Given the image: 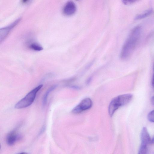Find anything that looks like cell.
<instances>
[{"label":"cell","instance_id":"5bb4252c","mask_svg":"<svg viewBox=\"0 0 154 154\" xmlns=\"http://www.w3.org/2000/svg\"><path fill=\"white\" fill-rule=\"evenodd\" d=\"M137 1L136 0H123L122 2L125 5H129L134 3Z\"/></svg>","mask_w":154,"mask_h":154},{"label":"cell","instance_id":"2e32d148","mask_svg":"<svg viewBox=\"0 0 154 154\" xmlns=\"http://www.w3.org/2000/svg\"><path fill=\"white\" fill-rule=\"evenodd\" d=\"M91 80V77H90L89 78L87 81V84L89 83L90 82Z\"/></svg>","mask_w":154,"mask_h":154},{"label":"cell","instance_id":"277c9868","mask_svg":"<svg viewBox=\"0 0 154 154\" xmlns=\"http://www.w3.org/2000/svg\"><path fill=\"white\" fill-rule=\"evenodd\" d=\"M92 105V102L90 98H85L72 109V112L75 114L81 113L90 109Z\"/></svg>","mask_w":154,"mask_h":154},{"label":"cell","instance_id":"7c38bea8","mask_svg":"<svg viewBox=\"0 0 154 154\" xmlns=\"http://www.w3.org/2000/svg\"><path fill=\"white\" fill-rule=\"evenodd\" d=\"M29 48L35 51H40L43 49L41 45L36 42H33L31 43L29 46Z\"/></svg>","mask_w":154,"mask_h":154},{"label":"cell","instance_id":"ba28073f","mask_svg":"<svg viewBox=\"0 0 154 154\" xmlns=\"http://www.w3.org/2000/svg\"><path fill=\"white\" fill-rule=\"evenodd\" d=\"M141 143L148 145L150 144L151 139L146 128H143L140 135Z\"/></svg>","mask_w":154,"mask_h":154},{"label":"cell","instance_id":"52a82bcc","mask_svg":"<svg viewBox=\"0 0 154 154\" xmlns=\"http://www.w3.org/2000/svg\"><path fill=\"white\" fill-rule=\"evenodd\" d=\"M18 134L15 131L9 132L6 137V141L9 145H12L18 140L19 138Z\"/></svg>","mask_w":154,"mask_h":154},{"label":"cell","instance_id":"3957f363","mask_svg":"<svg viewBox=\"0 0 154 154\" xmlns=\"http://www.w3.org/2000/svg\"><path fill=\"white\" fill-rule=\"evenodd\" d=\"M42 87V85H40L31 90L15 104V108L17 109H22L31 105L35 99L38 92Z\"/></svg>","mask_w":154,"mask_h":154},{"label":"cell","instance_id":"e0dca14e","mask_svg":"<svg viewBox=\"0 0 154 154\" xmlns=\"http://www.w3.org/2000/svg\"><path fill=\"white\" fill-rule=\"evenodd\" d=\"M154 143V137L151 139L150 144Z\"/></svg>","mask_w":154,"mask_h":154},{"label":"cell","instance_id":"9c48e42d","mask_svg":"<svg viewBox=\"0 0 154 154\" xmlns=\"http://www.w3.org/2000/svg\"><path fill=\"white\" fill-rule=\"evenodd\" d=\"M152 12L153 10L151 8L149 9L144 12L137 15L135 17L134 19L135 20H138L144 18L150 15Z\"/></svg>","mask_w":154,"mask_h":154},{"label":"cell","instance_id":"8fae6325","mask_svg":"<svg viewBox=\"0 0 154 154\" xmlns=\"http://www.w3.org/2000/svg\"><path fill=\"white\" fill-rule=\"evenodd\" d=\"M55 87L56 86H55L51 87L47 90V91L45 93L43 97L42 101V104L43 106H44L46 104L48 96L50 94V92H51L52 90H53Z\"/></svg>","mask_w":154,"mask_h":154},{"label":"cell","instance_id":"30bf717a","mask_svg":"<svg viewBox=\"0 0 154 154\" xmlns=\"http://www.w3.org/2000/svg\"><path fill=\"white\" fill-rule=\"evenodd\" d=\"M147 145L141 143L138 151V154H147Z\"/></svg>","mask_w":154,"mask_h":154},{"label":"cell","instance_id":"6da1fadb","mask_svg":"<svg viewBox=\"0 0 154 154\" xmlns=\"http://www.w3.org/2000/svg\"><path fill=\"white\" fill-rule=\"evenodd\" d=\"M141 31L140 26L135 27L132 30L122 48L120 54L122 60H126L132 55L139 42Z\"/></svg>","mask_w":154,"mask_h":154},{"label":"cell","instance_id":"ffe728a7","mask_svg":"<svg viewBox=\"0 0 154 154\" xmlns=\"http://www.w3.org/2000/svg\"><path fill=\"white\" fill-rule=\"evenodd\" d=\"M153 69L154 70V64H153Z\"/></svg>","mask_w":154,"mask_h":154},{"label":"cell","instance_id":"8992f818","mask_svg":"<svg viewBox=\"0 0 154 154\" xmlns=\"http://www.w3.org/2000/svg\"><path fill=\"white\" fill-rule=\"evenodd\" d=\"M20 18L17 19L11 24L0 29L1 41L3 40L8 35L10 31L20 21Z\"/></svg>","mask_w":154,"mask_h":154},{"label":"cell","instance_id":"4fadbf2b","mask_svg":"<svg viewBox=\"0 0 154 154\" xmlns=\"http://www.w3.org/2000/svg\"><path fill=\"white\" fill-rule=\"evenodd\" d=\"M148 119L151 122H154V110L150 112L148 115Z\"/></svg>","mask_w":154,"mask_h":154},{"label":"cell","instance_id":"9a60e30c","mask_svg":"<svg viewBox=\"0 0 154 154\" xmlns=\"http://www.w3.org/2000/svg\"><path fill=\"white\" fill-rule=\"evenodd\" d=\"M151 102L152 104L154 106V95L151 98Z\"/></svg>","mask_w":154,"mask_h":154},{"label":"cell","instance_id":"5b68a950","mask_svg":"<svg viewBox=\"0 0 154 154\" xmlns=\"http://www.w3.org/2000/svg\"><path fill=\"white\" fill-rule=\"evenodd\" d=\"M77 8L75 3L72 1H68L64 6L63 9V14L66 16H71L76 12Z\"/></svg>","mask_w":154,"mask_h":154},{"label":"cell","instance_id":"7a4b0ae2","mask_svg":"<svg viewBox=\"0 0 154 154\" xmlns=\"http://www.w3.org/2000/svg\"><path fill=\"white\" fill-rule=\"evenodd\" d=\"M133 95L128 94L119 95L113 98L108 107L109 115L112 116L116 111L120 107L127 104L132 100Z\"/></svg>","mask_w":154,"mask_h":154},{"label":"cell","instance_id":"ac0fdd59","mask_svg":"<svg viewBox=\"0 0 154 154\" xmlns=\"http://www.w3.org/2000/svg\"><path fill=\"white\" fill-rule=\"evenodd\" d=\"M152 85L154 87V74L153 76L152 79Z\"/></svg>","mask_w":154,"mask_h":154},{"label":"cell","instance_id":"d6986e66","mask_svg":"<svg viewBox=\"0 0 154 154\" xmlns=\"http://www.w3.org/2000/svg\"><path fill=\"white\" fill-rule=\"evenodd\" d=\"M18 154H28L26 152H22L19 153Z\"/></svg>","mask_w":154,"mask_h":154}]
</instances>
